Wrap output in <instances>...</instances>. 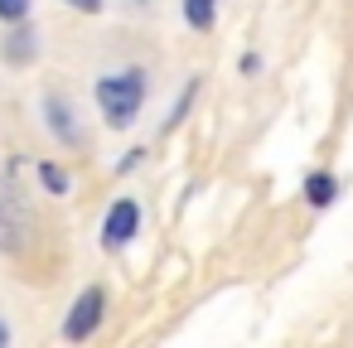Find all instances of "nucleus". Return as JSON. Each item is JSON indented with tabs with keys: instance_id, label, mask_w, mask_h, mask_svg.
Returning <instances> with one entry per match:
<instances>
[{
	"instance_id": "5",
	"label": "nucleus",
	"mask_w": 353,
	"mask_h": 348,
	"mask_svg": "<svg viewBox=\"0 0 353 348\" xmlns=\"http://www.w3.org/2000/svg\"><path fill=\"white\" fill-rule=\"evenodd\" d=\"M334 194H339V179H334V174H310V179H305V198H310V208H329Z\"/></svg>"
},
{
	"instance_id": "10",
	"label": "nucleus",
	"mask_w": 353,
	"mask_h": 348,
	"mask_svg": "<svg viewBox=\"0 0 353 348\" xmlns=\"http://www.w3.org/2000/svg\"><path fill=\"white\" fill-rule=\"evenodd\" d=\"M30 15V0H0V20H10V25H20Z\"/></svg>"
},
{
	"instance_id": "1",
	"label": "nucleus",
	"mask_w": 353,
	"mask_h": 348,
	"mask_svg": "<svg viewBox=\"0 0 353 348\" xmlns=\"http://www.w3.org/2000/svg\"><path fill=\"white\" fill-rule=\"evenodd\" d=\"M141 102H145V73H107L102 83H97V107H102V116H107V126H131L136 121V112H141Z\"/></svg>"
},
{
	"instance_id": "7",
	"label": "nucleus",
	"mask_w": 353,
	"mask_h": 348,
	"mask_svg": "<svg viewBox=\"0 0 353 348\" xmlns=\"http://www.w3.org/2000/svg\"><path fill=\"white\" fill-rule=\"evenodd\" d=\"M34 49H39V44H34V34H30V30H15V34L6 39V59H10V63H30V59H34Z\"/></svg>"
},
{
	"instance_id": "9",
	"label": "nucleus",
	"mask_w": 353,
	"mask_h": 348,
	"mask_svg": "<svg viewBox=\"0 0 353 348\" xmlns=\"http://www.w3.org/2000/svg\"><path fill=\"white\" fill-rule=\"evenodd\" d=\"M39 179H44L49 194H68V174H63L59 165H39Z\"/></svg>"
},
{
	"instance_id": "11",
	"label": "nucleus",
	"mask_w": 353,
	"mask_h": 348,
	"mask_svg": "<svg viewBox=\"0 0 353 348\" xmlns=\"http://www.w3.org/2000/svg\"><path fill=\"white\" fill-rule=\"evenodd\" d=\"M68 6L83 10V15H97V10H102V0H68Z\"/></svg>"
},
{
	"instance_id": "3",
	"label": "nucleus",
	"mask_w": 353,
	"mask_h": 348,
	"mask_svg": "<svg viewBox=\"0 0 353 348\" xmlns=\"http://www.w3.org/2000/svg\"><path fill=\"white\" fill-rule=\"evenodd\" d=\"M136 227H141V208H136V198H117L112 208H107V223H102V242L117 252V247H126L131 237H136Z\"/></svg>"
},
{
	"instance_id": "12",
	"label": "nucleus",
	"mask_w": 353,
	"mask_h": 348,
	"mask_svg": "<svg viewBox=\"0 0 353 348\" xmlns=\"http://www.w3.org/2000/svg\"><path fill=\"white\" fill-rule=\"evenodd\" d=\"M6 338H10V334H6V324H0V343H6Z\"/></svg>"
},
{
	"instance_id": "8",
	"label": "nucleus",
	"mask_w": 353,
	"mask_h": 348,
	"mask_svg": "<svg viewBox=\"0 0 353 348\" xmlns=\"http://www.w3.org/2000/svg\"><path fill=\"white\" fill-rule=\"evenodd\" d=\"M44 112H49V126H54V131H59L63 141H73V136H78V126L68 121V102H59V97H49V102H44Z\"/></svg>"
},
{
	"instance_id": "4",
	"label": "nucleus",
	"mask_w": 353,
	"mask_h": 348,
	"mask_svg": "<svg viewBox=\"0 0 353 348\" xmlns=\"http://www.w3.org/2000/svg\"><path fill=\"white\" fill-rule=\"evenodd\" d=\"M25 232H30V213H25L20 194L0 184V247H20Z\"/></svg>"
},
{
	"instance_id": "2",
	"label": "nucleus",
	"mask_w": 353,
	"mask_h": 348,
	"mask_svg": "<svg viewBox=\"0 0 353 348\" xmlns=\"http://www.w3.org/2000/svg\"><path fill=\"white\" fill-rule=\"evenodd\" d=\"M102 309H107V295L97 290V285H88L78 300H73V309H68V319H63V338H88L97 324H102Z\"/></svg>"
},
{
	"instance_id": "6",
	"label": "nucleus",
	"mask_w": 353,
	"mask_h": 348,
	"mask_svg": "<svg viewBox=\"0 0 353 348\" xmlns=\"http://www.w3.org/2000/svg\"><path fill=\"white\" fill-rule=\"evenodd\" d=\"M184 20H189V30H213L218 0H184Z\"/></svg>"
}]
</instances>
